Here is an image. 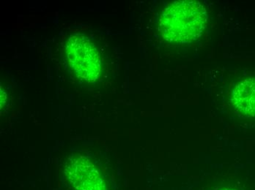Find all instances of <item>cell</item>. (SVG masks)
Here are the masks:
<instances>
[{
  "label": "cell",
  "mask_w": 255,
  "mask_h": 190,
  "mask_svg": "<svg viewBox=\"0 0 255 190\" xmlns=\"http://www.w3.org/2000/svg\"><path fill=\"white\" fill-rule=\"evenodd\" d=\"M206 9L198 1L184 0L170 3L158 20L161 36L172 44H186L201 36L206 27Z\"/></svg>",
  "instance_id": "6da1fadb"
},
{
  "label": "cell",
  "mask_w": 255,
  "mask_h": 190,
  "mask_svg": "<svg viewBox=\"0 0 255 190\" xmlns=\"http://www.w3.org/2000/svg\"><path fill=\"white\" fill-rule=\"evenodd\" d=\"M64 55L68 67L80 81L93 83L100 79L104 69L103 54L91 38L79 34L70 37Z\"/></svg>",
  "instance_id": "7a4b0ae2"
},
{
  "label": "cell",
  "mask_w": 255,
  "mask_h": 190,
  "mask_svg": "<svg viewBox=\"0 0 255 190\" xmlns=\"http://www.w3.org/2000/svg\"><path fill=\"white\" fill-rule=\"evenodd\" d=\"M65 174L70 185L76 190H106L100 171L86 157H72L68 162Z\"/></svg>",
  "instance_id": "3957f363"
},
{
  "label": "cell",
  "mask_w": 255,
  "mask_h": 190,
  "mask_svg": "<svg viewBox=\"0 0 255 190\" xmlns=\"http://www.w3.org/2000/svg\"><path fill=\"white\" fill-rule=\"evenodd\" d=\"M234 109L247 117H255V77L245 78L236 83L231 93Z\"/></svg>",
  "instance_id": "277c9868"
},
{
  "label": "cell",
  "mask_w": 255,
  "mask_h": 190,
  "mask_svg": "<svg viewBox=\"0 0 255 190\" xmlns=\"http://www.w3.org/2000/svg\"></svg>",
  "instance_id": "5b68a950"
}]
</instances>
